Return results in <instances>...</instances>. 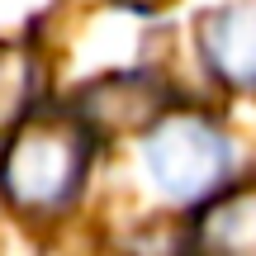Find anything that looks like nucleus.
Returning <instances> with one entry per match:
<instances>
[{
	"mask_svg": "<svg viewBox=\"0 0 256 256\" xmlns=\"http://www.w3.org/2000/svg\"><path fill=\"white\" fill-rule=\"evenodd\" d=\"M204 62L228 86H256V0H238L200 19Z\"/></svg>",
	"mask_w": 256,
	"mask_h": 256,
	"instance_id": "nucleus-4",
	"label": "nucleus"
},
{
	"mask_svg": "<svg viewBox=\"0 0 256 256\" xmlns=\"http://www.w3.org/2000/svg\"><path fill=\"white\" fill-rule=\"evenodd\" d=\"M124 10H138V14H156L162 5H171V0H119Z\"/></svg>",
	"mask_w": 256,
	"mask_h": 256,
	"instance_id": "nucleus-8",
	"label": "nucleus"
},
{
	"mask_svg": "<svg viewBox=\"0 0 256 256\" xmlns=\"http://www.w3.org/2000/svg\"><path fill=\"white\" fill-rule=\"evenodd\" d=\"M57 256H114L104 242H72V247H62Z\"/></svg>",
	"mask_w": 256,
	"mask_h": 256,
	"instance_id": "nucleus-7",
	"label": "nucleus"
},
{
	"mask_svg": "<svg viewBox=\"0 0 256 256\" xmlns=\"http://www.w3.org/2000/svg\"><path fill=\"white\" fill-rule=\"evenodd\" d=\"M194 256H256V185L214 200L190 232Z\"/></svg>",
	"mask_w": 256,
	"mask_h": 256,
	"instance_id": "nucleus-5",
	"label": "nucleus"
},
{
	"mask_svg": "<svg viewBox=\"0 0 256 256\" xmlns=\"http://www.w3.org/2000/svg\"><path fill=\"white\" fill-rule=\"evenodd\" d=\"M90 166V128L76 119H38L0 152V194L14 214H62L81 194Z\"/></svg>",
	"mask_w": 256,
	"mask_h": 256,
	"instance_id": "nucleus-1",
	"label": "nucleus"
},
{
	"mask_svg": "<svg viewBox=\"0 0 256 256\" xmlns=\"http://www.w3.org/2000/svg\"><path fill=\"white\" fill-rule=\"evenodd\" d=\"M28 100H34V62L24 48L0 43V133L24 119Z\"/></svg>",
	"mask_w": 256,
	"mask_h": 256,
	"instance_id": "nucleus-6",
	"label": "nucleus"
},
{
	"mask_svg": "<svg viewBox=\"0 0 256 256\" xmlns=\"http://www.w3.org/2000/svg\"><path fill=\"white\" fill-rule=\"evenodd\" d=\"M152 185L176 204H194L228 176V138L200 114H162L142 142Z\"/></svg>",
	"mask_w": 256,
	"mask_h": 256,
	"instance_id": "nucleus-2",
	"label": "nucleus"
},
{
	"mask_svg": "<svg viewBox=\"0 0 256 256\" xmlns=\"http://www.w3.org/2000/svg\"><path fill=\"white\" fill-rule=\"evenodd\" d=\"M81 124L90 133H133V128H152L166 114V86L152 76H110V81L90 86L81 95Z\"/></svg>",
	"mask_w": 256,
	"mask_h": 256,
	"instance_id": "nucleus-3",
	"label": "nucleus"
}]
</instances>
